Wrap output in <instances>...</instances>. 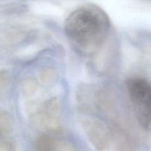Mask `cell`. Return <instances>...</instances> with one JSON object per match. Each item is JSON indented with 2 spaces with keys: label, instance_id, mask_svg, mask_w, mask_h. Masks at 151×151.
<instances>
[{
  "label": "cell",
  "instance_id": "277c9868",
  "mask_svg": "<svg viewBox=\"0 0 151 151\" xmlns=\"http://www.w3.org/2000/svg\"><path fill=\"white\" fill-rule=\"evenodd\" d=\"M35 149L36 151H77L68 142L47 134L40 135L35 139Z\"/></svg>",
  "mask_w": 151,
  "mask_h": 151
},
{
  "label": "cell",
  "instance_id": "7a4b0ae2",
  "mask_svg": "<svg viewBox=\"0 0 151 151\" xmlns=\"http://www.w3.org/2000/svg\"><path fill=\"white\" fill-rule=\"evenodd\" d=\"M128 97L137 122L151 130V83L140 78H131L126 82Z\"/></svg>",
  "mask_w": 151,
  "mask_h": 151
},
{
  "label": "cell",
  "instance_id": "6da1fadb",
  "mask_svg": "<svg viewBox=\"0 0 151 151\" xmlns=\"http://www.w3.org/2000/svg\"><path fill=\"white\" fill-rule=\"evenodd\" d=\"M111 22L103 9L86 4L75 9L65 21L68 40L78 53L90 57L98 52L110 32Z\"/></svg>",
  "mask_w": 151,
  "mask_h": 151
},
{
  "label": "cell",
  "instance_id": "3957f363",
  "mask_svg": "<svg viewBox=\"0 0 151 151\" xmlns=\"http://www.w3.org/2000/svg\"><path fill=\"white\" fill-rule=\"evenodd\" d=\"M81 115L82 126L93 145L99 150L109 147L111 134L107 125L94 113L90 111L88 107H82Z\"/></svg>",
  "mask_w": 151,
  "mask_h": 151
}]
</instances>
